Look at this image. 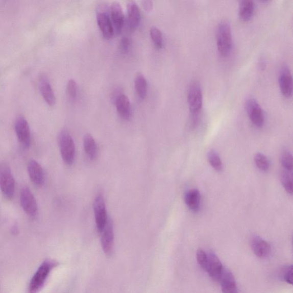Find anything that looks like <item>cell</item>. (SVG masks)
Returning a JSON list of instances; mask_svg holds the SVG:
<instances>
[{"instance_id":"26","label":"cell","mask_w":293,"mask_h":293,"mask_svg":"<svg viewBox=\"0 0 293 293\" xmlns=\"http://www.w3.org/2000/svg\"><path fill=\"white\" fill-rule=\"evenodd\" d=\"M281 183L285 190L289 194L292 193V178L291 172L283 170L281 177Z\"/></svg>"},{"instance_id":"35","label":"cell","mask_w":293,"mask_h":293,"mask_svg":"<svg viewBox=\"0 0 293 293\" xmlns=\"http://www.w3.org/2000/svg\"><path fill=\"white\" fill-rule=\"evenodd\" d=\"M11 232L13 234H17L18 233V227L17 225L15 224L12 226Z\"/></svg>"},{"instance_id":"14","label":"cell","mask_w":293,"mask_h":293,"mask_svg":"<svg viewBox=\"0 0 293 293\" xmlns=\"http://www.w3.org/2000/svg\"><path fill=\"white\" fill-rule=\"evenodd\" d=\"M208 262L206 271L209 276L216 281L219 280L224 267L218 257L214 253L207 254Z\"/></svg>"},{"instance_id":"30","label":"cell","mask_w":293,"mask_h":293,"mask_svg":"<svg viewBox=\"0 0 293 293\" xmlns=\"http://www.w3.org/2000/svg\"><path fill=\"white\" fill-rule=\"evenodd\" d=\"M67 94L71 101H75L78 94V86L74 79H70L67 83Z\"/></svg>"},{"instance_id":"22","label":"cell","mask_w":293,"mask_h":293,"mask_svg":"<svg viewBox=\"0 0 293 293\" xmlns=\"http://www.w3.org/2000/svg\"><path fill=\"white\" fill-rule=\"evenodd\" d=\"M255 10V4L252 0H243L240 3L239 16L241 20L248 21L253 17Z\"/></svg>"},{"instance_id":"31","label":"cell","mask_w":293,"mask_h":293,"mask_svg":"<svg viewBox=\"0 0 293 293\" xmlns=\"http://www.w3.org/2000/svg\"><path fill=\"white\" fill-rule=\"evenodd\" d=\"M197 259L200 266L203 270L206 271L208 262L207 254L203 250H198L197 253Z\"/></svg>"},{"instance_id":"10","label":"cell","mask_w":293,"mask_h":293,"mask_svg":"<svg viewBox=\"0 0 293 293\" xmlns=\"http://www.w3.org/2000/svg\"><path fill=\"white\" fill-rule=\"evenodd\" d=\"M21 205L26 213L35 218L38 214V206L35 198L30 189L27 187L22 188L20 193Z\"/></svg>"},{"instance_id":"27","label":"cell","mask_w":293,"mask_h":293,"mask_svg":"<svg viewBox=\"0 0 293 293\" xmlns=\"http://www.w3.org/2000/svg\"><path fill=\"white\" fill-rule=\"evenodd\" d=\"M208 159L211 165L217 172H221L223 169V163H222L221 158L218 153L214 150H212L208 155Z\"/></svg>"},{"instance_id":"13","label":"cell","mask_w":293,"mask_h":293,"mask_svg":"<svg viewBox=\"0 0 293 293\" xmlns=\"http://www.w3.org/2000/svg\"><path fill=\"white\" fill-rule=\"evenodd\" d=\"M110 15L115 34H120L125 25V15L120 4L118 2L113 3L110 8Z\"/></svg>"},{"instance_id":"1","label":"cell","mask_w":293,"mask_h":293,"mask_svg":"<svg viewBox=\"0 0 293 293\" xmlns=\"http://www.w3.org/2000/svg\"><path fill=\"white\" fill-rule=\"evenodd\" d=\"M232 31L228 21L222 20L217 27L216 45L219 55L228 56L233 48Z\"/></svg>"},{"instance_id":"3","label":"cell","mask_w":293,"mask_h":293,"mask_svg":"<svg viewBox=\"0 0 293 293\" xmlns=\"http://www.w3.org/2000/svg\"><path fill=\"white\" fill-rule=\"evenodd\" d=\"M58 141L64 162L68 165H72L75 160V146L72 136L67 130L60 132Z\"/></svg>"},{"instance_id":"16","label":"cell","mask_w":293,"mask_h":293,"mask_svg":"<svg viewBox=\"0 0 293 293\" xmlns=\"http://www.w3.org/2000/svg\"><path fill=\"white\" fill-rule=\"evenodd\" d=\"M39 87L40 93L44 101L50 106H54L56 103V97L50 80L46 76L41 75L39 80Z\"/></svg>"},{"instance_id":"21","label":"cell","mask_w":293,"mask_h":293,"mask_svg":"<svg viewBox=\"0 0 293 293\" xmlns=\"http://www.w3.org/2000/svg\"><path fill=\"white\" fill-rule=\"evenodd\" d=\"M184 201L187 207L192 211L198 212L200 210L201 196L200 191L197 189L188 191L184 196Z\"/></svg>"},{"instance_id":"15","label":"cell","mask_w":293,"mask_h":293,"mask_svg":"<svg viewBox=\"0 0 293 293\" xmlns=\"http://www.w3.org/2000/svg\"><path fill=\"white\" fill-rule=\"evenodd\" d=\"M28 174L31 182L37 187L43 186L45 182L44 170L35 160H30L28 166Z\"/></svg>"},{"instance_id":"28","label":"cell","mask_w":293,"mask_h":293,"mask_svg":"<svg viewBox=\"0 0 293 293\" xmlns=\"http://www.w3.org/2000/svg\"><path fill=\"white\" fill-rule=\"evenodd\" d=\"M254 162L257 167L263 172L268 171L270 168V161L265 155L258 153L254 156Z\"/></svg>"},{"instance_id":"20","label":"cell","mask_w":293,"mask_h":293,"mask_svg":"<svg viewBox=\"0 0 293 293\" xmlns=\"http://www.w3.org/2000/svg\"><path fill=\"white\" fill-rule=\"evenodd\" d=\"M251 245L254 253L260 258H266L271 253V245L258 236L252 238Z\"/></svg>"},{"instance_id":"33","label":"cell","mask_w":293,"mask_h":293,"mask_svg":"<svg viewBox=\"0 0 293 293\" xmlns=\"http://www.w3.org/2000/svg\"><path fill=\"white\" fill-rule=\"evenodd\" d=\"M130 48V40L128 37H124L121 39L119 44V48L122 53H128Z\"/></svg>"},{"instance_id":"6","label":"cell","mask_w":293,"mask_h":293,"mask_svg":"<svg viewBox=\"0 0 293 293\" xmlns=\"http://www.w3.org/2000/svg\"><path fill=\"white\" fill-rule=\"evenodd\" d=\"M245 108L250 120L257 127H262L264 124V115L262 107L253 97L248 99L245 103Z\"/></svg>"},{"instance_id":"5","label":"cell","mask_w":293,"mask_h":293,"mask_svg":"<svg viewBox=\"0 0 293 293\" xmlns=\"http://www.w3.org/2000/svg\"><path fill=\"white\" fill-rule=\"evenodd\" d=\"M187 102L189 110L192 115L199 113L203 106V93L201 84L197 80L189 85L187 91Z\"/></svg>"},{"instance_id":"34","label":"cell","mask_w":293,"mask_h":293,"mask_svg":"<svg viewBox=\"0 0 293 293\" xmlns=\"http://www.w3.org/2000/svg\"><path fill=\"white\" fill-rule=\"evenodd\" d=\"M141 6L146 12H150L153 8V3L151 1H143Z\"/></svg>"},{"instance_id":"25","label":"cell","mask_w":293,"mask_h":293,"mask_svg":"<svg viewBox=\"0 0 293 293\" xmlns=\"http://www.w3.org/2000/svg\"><path fill=\"white\" fill-rule=\"evenodd\" d=\"M150 36L157 48L162 49L163 46V37L161 31L157 27H153L150 30Z\"/></svg>"},{"instance_id":"24","label":"cell","mask_w":293,"mask_h":293,"mask_svg":"<svg viewBox=\"0 0 293 293\" xmlns=\"http://www.w3.org/2000/svg\"><path fill=\"white\" fill-rule=\"evenodd\" d=\"M135 87L137 94L141 100H143L148 94V82L144 76L141 73L136 75L135 79Z\"/></svg>"},{"instance_id":"4","label":"cell","mask_w":293,"mask_h":293,"mask_svg":"<svg viewBox=\"0 0 293 293\" xmlns=\"http://www.w3.org/2000/svg\"><path fill=\"white\" fill-rule=\"evenodd\" d=\"M0 190L7 199H12L15 191V180L10 167L6 163H0Z\"/></svg>"},{"instance_id":"8","label":"cell","mask_w":293,"mask_h":293,"mask_svg":"<svg viewBox=\"0 0 293 293\" xmlns=\"http://www.w3.org/2000/svg\"><path fill=\"white\" fill-rule=\"evenodd\" d=\"M15 128L19 142L25 149H29L31 145V134L29 124L22 116L17 117Z\"/></svg>"},{"instance_id":"11","label":"cell","mask_w":293,"mask_h":293,"mask_svg":"<svg viewBox=\"0 0 293 293\" xmlns=\"http://www.w3.org/2000/svg\"><path fill=\"white\" fill-rule=\"evenodd\" d=\"M101 236V244L104 252L107 256H111L114 249V233L111 219H108L107 224L103 229Z\"/></svg>"},{"instance_id":"19","label":"cell","mask_w":293,"mask_h":293,"mask_svg":"<svg viewBox=\"0 0 293 293\" xmlns=\"http://www.w3.org/2000/svg\"><path fill=\"white\" fill-rule=\"evenodd\" d=\"M127 14L130 30L134 31L138 28L141 20L140 9L135 2L130 1L127 4Z\"/></svg>"},{"instance_id":"7","label":"cell","mask_w":293,"mask_h":293,"mask_svg":"<svg viewBox=\"0 0 293 293\" xmlns=\"http://www.w3.org/2000/svg\"><path fill=\"white\" fill-rule=\"evenodd\" d=\"M106 9V7L99 8L96 12V20L103 37L109 40L114 35L115 32L111 17Z\"/></svg>"},{"instance_id":"9","label":"cell","mask_w":293,"mask_h":293,"mask_svg":"<svg viewBox=\"0 0 293 293\" xmlns=\"http://www.w3.org/2000/svg\"><path fill=\"white\" fill-rule=\"evenodd\" d=\"M93 210L97 230L99 233H101L108 219L105 199L101 194H99L94 199Z\"/></svg>"},{"instance_id":"29","label":"cell","mask_w":293,"mask_h":293,"mask_svg":"<svg viewBox=\"0 0 293 293\" xmlns=\"http://www.w3.org/2000/svg\"><path fill=\"white\" fill-rule=\"evenodd\" d=\"M281 164L283 168L287 171L292 172V157L289 151H283L281 158Z\"/></svg>"},{"instance_id":"32","label":"cell","mask_w":293,"mask_h":293,"mask_svg":"<svg viewBox=\"0 0 293 293\" xmlns=\"http://www.w3.org/2000/svg\"><path fill=\"white\" fill-rule=\"evenodd\" d=\"M282 277L285 282L289 284L292 283V266L291 265L283 267L282 271Z\"/></svg>"},{"instance_id":"18","label":"cell","mask_w":293,"mask_h":293,"mask_svg":"<svg viewBox=\"0 0 293 293\" xmlns=\"http://www.w3.org/2000/svg\"><path fill=\"white\" fill-rule=\"evenodd\" d=\"M219 281L223 293H238L235 278L228 269H224Z\"/></svg>"},{"instance_id":"2","label":"cell","mask_w":293,"mask_h":293,"mask_svg":"<svg viewBox=\"0 0 293 293\" xmlns=\"http://www.w3.org/2000/svg\"><path fill=\"white\" fill-rule=\"evenodd\" d=\"M58 265V263L53 260H46L42 263L31 279L28 293H39L44 286L51 271Z\"/></svg>"},{"instance_id":"12","label":"cell","mask_w":293,"mask_h":293,"mask_svg":"<svg viewBox=\"0 0 293 293\" xmlns=\"http://www.w3.org/2000/svg\"><path fill=\"white\" fill-rule=\"evenodd\" d=\"M279 86L283 96L289 98L292 93V78L290 70L287 65H283L278 77Z\"/></svg>"},{"instance_id":"23","label":"cell","mask_w":293,"mask_h":293,"mask_svg":"<svg viewBox=\"0 0 293 293\" xmlns=\"http://www.w3.org/2000/svg\"><path fill=\"white\" fill-rule=\"evenodd\" d=\"M83 145L88 158L91 160L95 159L97 156V146L91 134H87L84 136Z\"/></svg>"},{"instance_id":"17","label":"cell","mask_w":293,"mask_h":293,"mask_svg":"<svg viewBox=\"0 0 293 293\" xmlns=\"http://www.w3.org/2000/svg\"><path fill=\"white\" fill-rule=\"evenodd\" d=\"M115 103L116 110L122 119L129 120L131 108L129 97L124 93L117 94L115 96Z\"/></svg>"}]
</instances>
